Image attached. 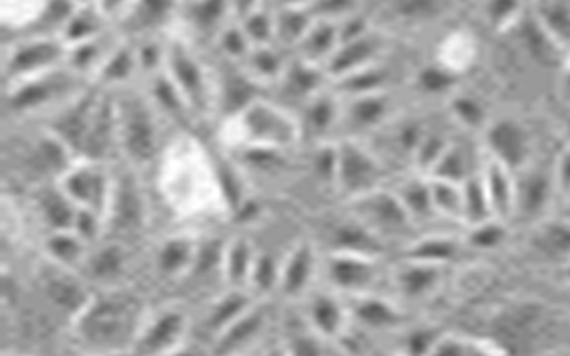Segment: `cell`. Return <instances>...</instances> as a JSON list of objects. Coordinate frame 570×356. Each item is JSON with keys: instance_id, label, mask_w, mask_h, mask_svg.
Masks as SVG:
<instances>
[{"instance_id": "obj_1", "label": "cell", "mask_w": 570, "mask_h": 356, "mask_svg": "<svg viewBox=\"0 0 570 356\" xmlns=\"http://www.w3.org/2000/svg\"><path fill=\"white\" fill-rule=\"evenodd\" d=\"M145 320L147 316L138 298L107 293L89 299L73 323L82 343L98 352H120L127 344H136Z\"/></svg>"}, {"instance_id": "obj_2", "label": "cell", "mask_w": 570, "mask_h": 356, "mask_svg": "<svg viewBox=\"0 0 570 356\" xmlns=\"http://www.w3.org/2000/svg\"><path fill=\"white\" fill-rule=\"evenodd\" d=\"M240 148L257 147L269 150H289L303 139L302 123L287 107L258 98L236 118Z\"/></svg>"}, {"instance_id": "obj_3", "label": "cell", "mask_w": 570, "mask_h": 356, "mask_svg": "<svg viewBox=\"0 0 570 356\" xmlns=\"http://www.w3.org/2000/svg\"><path fill=\"white\" fill-rule=\"evenodd\" d=\"M347 212L370 228L385 245H400L401 249L421 234L400 196L392 187L383 186L347 200Z\"/></svg>"}, {"instance_id": "obj_4", "label": "cell", "mask_w": 570, "mask_h": 356, "mask_svg": "<svg viewBox=\"0 0 570 356\" xmlns=\"http://www.w3.org/2000/svg\"><path fill=\"white\" fill-rule=\"evenodd\" d=\"M165 71L183 93L191 115L207 116L216 109L218 85H214L198 53L183 38L166 43Z\"/></svg>"}, {"instance_id": "obj_5", "label": "cell", "mask_w": 570, "mask_h": 356, "mask_svg": "<svg viewBox=\"0 0 570 356\" xmlns=\"http://www.w3.org/2000/svg\"><path fill=\"white\" fill-rule=\"evenodd\" d=\"M116 132L118 145L134 165H147L156 157L159 130L147 98L127 91L116 100Z\"/></svg>"}, {"instance_id": "obj_6", "label": "cell", "mask_w": 570, "mask_h": 356, "mask_svg": "<svg viewBox=\"0 0 570 356\" xmlns=\"http://www.w3.org/2000/svg\"><path fill=\"white\" fill-rule=\"evenodd\" d=\"M387 169L371 148L355 138L337 141V178L335 189L347 200L385 186Z\"/></svg>"}, {"instance_id": "obj_7", "label": "cell", "mask_w": 570, "mask_h": 356, "mask_svg": "<svg viewBox=\"0 0 570 356\" xmlns=\"http://www.w3.org/2000/svg\"><path fill=\"white\" fill-rule=\"evenodd\" d=\"M330 289L344 298L379 293L383 278L382 257L358 254H328L323 263Z\"/></svg>"}, {"instance_id": "obj_8", "label": "cell", "mask_w": 570, "mask_h": 356, "mask_svg": "<svg viewBox=\"0 0 570 356\" xmlns=\"http://www.w3.org/2000/svg\"><path fill=\"white\" fill-rule=\"evenodd\" d=\"M67 59L68 44L61 38L26 36L9 47L4 59L6 77L18 82L62 67L67 65Z\"/></svg>"}, {"instance_id": "obj_9", "label": "cell", "mask_w": 570, "mask_h": 356, "mask_svg": "<svg viewBox=\"0 0 570 356\" xmlns=\"http://www.w3.org/2000/svg\"><path fill=\"white\" fill-rule=\"evenodd\" d=\"M79 73L71 70L68 65L45 71L40 76L27 77V79L13 82V89L9 93V106L17 112L40 111L45 107L53 106L61 100H70L71 86L76 85Z\"/></svg>"}, {"instance_id": "obj_10", "label": "cell", "mask_w": 570, "mask_h": 356, "mask_svg": "<svg viewBox=\"0 0 570 356\" xmlns=\"http://www.w3.org/2000/svg\"><path fill=\"white\" fill-rule=\"evenodd\" d=\"M61 187L77 207L94 210L106 219L115 178L107 174L98 160H85L71 166L61 177Z\"/></svg>"}, {"instance_id": "obj_11", "label": "cell", "mask_w": 570, "mask_h": 356, "mask_svg": "<svg viewBox=\"0 0 570 356\" xmlns=\"http://www.w3.org/2000/svg\"><path fill=\"white\" fill-rule=\"evenodd\" d=\"M480 141L487 156L503 162L512 171H519L533 160L530 130L513 118L490 120L487 129L481 132Z\"/></svg>"}, {"instance_id": "obj_12", "label": "cell", "mask_w": 570, "mask_h": 356, "mask_svg": "<svg viewBox=\"0 0 570 356\" xmlns=\"http://www.w3.org/2000/svg\"><path fill=\"white\" fill-rule=\"evenodd\" d=\"M515 216L513 218H524L534 222L546 219L554 192L558 191L554 168H543L531 160L530 165L515 171Z\"/></svg>"}, {"instance_id": "obj_13", "label": "cell", "mask_w": 570, "mask_h": 356, "mask_svg": "<svg viewBox=\"0 0 570 356\" xmlns=\"http://www.w3.org/2000/svg\"><path fill=\"white\" fill-rule=\"evenodd\" d=\"M448 269L450 267L403 257L396 267H392L389 280L397 299L406 303H424L441 293Z\"/></svg>"}, {"instance_id": "obj_14", "label": "cell", "mask_w": 570, "mask_h": 356, "mask_svg": "<svg viewBox=\"0 0 570 356\" xmlns=\"http://www.w3.org/2000/svg\"><path fill=\"white\" fill-rule=\"evenodd\" d=\"M323 269L316 245L311 240H299L282 258L278 293L291 301L307 298L314 290L317 275Z\"/></svg>"}, {"instance_id": "obj_15", "label": "cell", "mask_w": 570, "mask_h": 356, "mask_svg": "<svg viewBox=\"0 0 570 356\" xmlns=\"http://www.w3.org/2000/svg\"><path fill=\"white\" fill-rule=\"evenodd\" d=\"M305 320L320 337L334 346L352 326L346 298L334 289H314L308 294L305 298Z\"/></svg>"}, {"instance_id": "obj_16", "label": "cell", "mask_w": 570, "mask_h": 356, "mask_svg": "<svg viewBox=\"0 0 570 356\" xmlns=\"http://www.w3.org/2000/svg\"><path fill=\"white\" fill-rule=\"evenodd\" d=\"M352 325L362 332H396L405 326V312L391 296L380 293L346 298Z\"/></svg>"}, {"instance_id": "obj_17", "label": "cell", "mask_w": 570, "mask_h": 356, "mask_svg": "<svg viewBox=\"0 0 570 356\" xmlns=\"http://www.w3.org/2000/svg\"><path fill=\"white\" fill-rule=\"evenodd\" d=\"M186 335V314L177 308H166L156 317L145 320L132 352L147 353V355L174 353L177 352V346L184 343Z\"/></svg>"}, {"instance_id": "obj_18", "label": "cell", "mask_w": 570, "mask_h": 356, "mask_svg": "<svg viewBox=\"0 0 570 356\" xmlns=\"http://www.w3.org/2000/svg\"><path fill=\"white\" fill-rule=\"evenodd\" d=\"M471 136L474 134L462 132V136L456 134L428 177L444 178L451 182L463 184L480 174L483 160H485V150H483L481 141L472 142L469 139Z\"/></svg>"}, {"instance_id": "obj_19", "label": "cell", "mask_w": 570, "mask_h": 356, "mask_svg": "<svg viewBox=\"0 0 570 356\" xmlns=\"http://www.w3.org/2000/svg\"><path fill=\"white\" fill-rule=\"evenodd\" d=\"M43 290L47 298L53 303V307L65 312L76 319L80 312L85 310L89 299L94 298L85 284L71 275L70 267L50 260L47 271L41 273Z\"/></svg>"}, {"instance_id": "obj_20", "label": "cell", "mask_w": 570, "mask_h": 356, "mask_svg": "<svg viewBox=\"0 0 570 356\" xmlns=\"http://www.w3.org/2000/svg\"><path fill=\"white\" fill-rule=\"evenodd\" d=\"M382 52V38L376 32L367 31L338 44V49L326 65V71L332 80L343 79L380 62Z\"/></svg>"}, {"instance_id": "obj_21", "label": "cell", "mask_w": 570, "mask_h": 356, "mask_svg": "<svg viewBox=\"0 0 570 356\" xmlns=\"http://www.w3.org/2000/svg\"><path fill=\"white\" fill-rule=\"evenodd\" d=\"M303 138L314 139V142L330 141V136L343 123V97L337 91L323 89L302 107Z\"/></svg>"}, {"instance_id": "obj_22", "label": "cell", "mask_w": 570, "mask_h": 356, "mask_svg": "<svg viewBox=\"0 0 570 356\" xmlns=\"http://www.w3.org/2000/svg\"><path fill=\"white\" fill-rule=\"evenodd\" d=\"M403 257L415 258L436 266L451 267L459 263L463 251H468L460 231H421L401 249Z\"/></svg>"}, {"instance_id": "obj_23", "label": "cell", "mask_w": 570, "mask_h": 356, "mask_svg": "<svg viewBox=\"0 0 570 356\" xmlns=\"http://www.w3.org/2000/svg\"><path fill=\"white\" fill-rule=\"evenodd\" d=\"M481 180L489 196L490 207L494 218L503 221H512L515 216L517 180L515 171L504 166L503 162L487 156L481 166Z\"/></svg>"}, {"instance_id": "obj_24", "label": "cell", "mask_w": 570, "mask_h": 356, "mask_svg": "<svg viewBox=\"0 0 570 356\" xmlns=\"http://www.w3.org/2000/svg\"><path fill=\"white\" fill-rule=\"evenodd\" d=\"M178 0H134L120 26L134 38H156L178 11Z\"/></svg>"}, {"instance_id": "obj_25", "label": "cell", "mask_w": 570, "mask_h": 356, "mask_svg": "<svg viewBox=\"0 0 570 356\" xmlns=\"http://www.w3.org/2000/svg\"><path fill=\"white\" fill-rule=\"evenodd\" d=\"M263 85L255 79L243 65L237 70H228L218 82L216 107L222 109L227 118H236L246 107L257 102Z\"/></svg>"}, {"instance_id": "obj_26", "label": "cell", "mask_w": 570, "mask_h": 356, "mask_svg": "<svg viewBox=\"0 0 570 356\" xmlns=\"http://www.w3.org/2000/svg\"><path fill=\"white\" fill-rule=\"evenodd\" d=\"M387 245L374 236L352 214L343 221L335 222L328 231V254H358L383 257Z\"/></svg>"}, {"instance_id": "obj_27", "label": "cell", "mask_w": 570, "mask_h": 356, "mask_svg": "<svg viewBox=\"0 0 570 356\" xmlns=\"http://www.w3.org/2000/svg\"><path fill=\"white\" fill-rule=\"evenodd\" d=\"M326 79H330V76L325 67L296 56V59H291L287 70L276 86H281L285 97L303 107L312 97L326 89Z\"/></svg>"}, {"instance_id": "obj_28", "label": "cell", "mask_w": 570, "mask_h": 356, "mask_svg": "<svg viewBox=\"0 0 570 356\" xmlns=\"http://www.w3.org/2000/svg\"><path fill=\"white\" fill-rule=\"evenodd\" d=\"M106 219H109L112 227L120 231L139 230L145 221V200L134 178L125 177L115 180Z\"/></svg>"}, {"instance_id": "obj_29", "label": "cell", "mask_w": 570, "mask_h": 356, "mask_svg": "<svg viewBox=\"0 0 570 356\" xmlns=\"http://www.w3.org/2000/svg\"><path fill=\"white\" fill-rule=\"evenodd\" d=\"M344 100L347 102H343V123L346 121L353 129H382L392 120V102L387 91L346 97Z\"/></svg>"}, {"instance_id": "obj_30", "label": "cell", "mask_w": 570, "mask_h": 356, "mask_svg": "<svg viewBox=\"0 0 570 356\" xmlns=\"http://www.w3.org/2000/svg\"><path fill=\"white\" fill-rule=\"evenodd\" d=\"M478 53H480V44L476 36L465 29H454L439 41L435 62L451 71L453 76L460 77L476 65Z\"/></svg>"}, {"instance_id": "obj_31", "label": "cell", "mask_w": 570, "mask_h": 356, "mask_svg": "<svg viewBox=\"0 0 570 356\" xmlns=\"http://www.w3.org/2000/svg\"><path fill=\"white\" fill-rule=\"evenodd\" d=\"M392 189L400 196V200L405 205L417 228H423V225L441 221V219L436 218L435 209H433L428 175L412 171V174L401 177L400 182L392 187Z\"/></svg>"}, {"instance_id": "obj_32", "label": "cell", "mask_w": 570, "mask_h": 356, "mask_svg": "<svg viewBox=\"0 0 570 356\" xmlns=\"http://www.w3.org/2000/svg\"><path fill=\"white\" fill-rule=\"evenodd\" d=\"M267 326V312L255 303L239 319L218 335L216 353H234L258 343Z\"/></svg>"}, {"instance_id": "obj_33", "label": "cell", "mask_w": 570, "mask_h": 356, "mask_svg": "<svg viewBox=\"0 0 570 356\" xmlns=\"http://www.w3.org/2000/svg\"><path fill=\"white\" fill-rule=\"evenodd\" d=\"M338 44H341L338 22L316 17L307 34L303 36V40L296 47V52L298 58L326 68Z\"/></svg>"}, {"instance_id": "obj_34", "label": "cell", "mask_w": 570, "mask_h": 356, "mask_svg": "<svg viewBox=\"0 0 570 356\" xmlns=\"http://www.w3.org/2000/svg\"><path fill=\"white\" fill-rule=\"evenodd\" d=\"M537 26L563 52H570V0H533Z\"/></svg>"}, {"instance_id": "obj_35", "label": "cell", "mask_w": 570, "mask_h": 356, "mask_svg": "<svg viewBox=\"0 0 570 356\" xmlns=\"http://www.w3.org/2000/svg\"><path fill=\"white\" fill-rule=\"evenodd\" d=\"M186 20L196 34L218 40L223 29L234 20L230 0H189Z\"/></svg>"}, {"instance_id": "obj_36", "label": "cell", "mask_w": 570, "mask_h": 356, "mask_svg": "<svg viewBox=\"0 0 570 356\" xmlns=\"http://www.w3.org/2000/svg\"><path fill=\"white\" fill-rule=\"evenodd\" d=\"M284 47L276 43L258 44L254 47L248 58L240 62L246 70L261 82V85H278L284 76L291 59L285 58L282 52Z\"/></svg>"}, {"instance_id": "obj_37", "label": "cell", "mask_w": 570, "mask_h": 356, "mask_svg": "<svg viewBox=\"0 0 570 356\" xmlns=\"http://www.w3.org/2000/svg\"><path fill=\"white\" fill-rule=\"evenodd\" d=\"M255 294L243 287H230V290L223 294L222 298L213 303V308L207 317V326L218 337L223 329H227L234 320L239 319L245 312L254 307Z\"/></svg>"}, {"instance_id": "obj_38", "label": "cell", "mask_w": 570, "mask_h": 356, "mask_svg": "<svg viewBox=\"0 0 570 356\" xmlns=\"http://www.w3.org/2000/svg\"><path fill=\"white\" fill-rule=\"evenodd\" d=\"M255 257H257V249L252 245V240L246 237L228 240L227 248H225V260H223V276L230 287L248 289Z\"/></svg>"}, {"instance_id": "obj_39", "label": "cell", "mask_w": 570, "mask_h": 356, "mask_svg": "<svg viewBox=\"0 0 570 356\" xmlns=\"http://www.w3.org/2000/svg\"><path fill=\"white\" fill-rule=\"evenodd\" d=\"M448 112H450L451 123L460 130V132L474 134L481 136L490 123L489 112L485 106L476 97L471 95L456 93L454 91L448 98Z\"/></svg>"}, {"instance_id": "obj_40", "label": "cell", "mask_w": 570, "mask_h": 356, "mask_svg": "<svg viewBox=\"0 0 570 356\" xmlns=\"http://www.w3.org/2000/svg\"><path fill=\"white\" fill-rule=\"evenodd\" d=\"M430 178L433 209L442 222L463 228V187L462 184L451 182L444 178Z\"/></svg>"}, {"instance_id": "obj_41", "label": "cell", "mask_w": 570, "mask_h": 356, "mask_svg": "<svg viewBox=\"0 0 570 356\" xmlns=\"http://www.w3.org/2000/svg\"><path fill=\"white\" fill-rule=\"evenodd\" d=\"M314 20L316 14L312 13L311 8L282 6L281 11L275 13V43L284 49L285 47L296 49Z\"/></svg>"}, {"instance_id": "obj_42", "label": "cell", "mask_w": 570, "mask_h": 356, "mask_svg": "<svg viewBox=\"0 0 570 356\" xmlns=\"http://www.w3.org/2000/svg\"><path fill=\"white\" fill-rule=\"evenodd\" d=\"M196 249L189 237L175 236L169 237L163 243L159 251H157V267L163 275L178 278L186 273H191L193 263H195Z\"/></svg>"}, {"instance_id": "obj_43", "label": "cell", "mask_w": 570, "mask_h": 356, "mask_svg": "<svg viewBox=\"0 0 570 356\" xmlns=\"http://www.w3.org/2000/svg\"><path fill=\"white\" fill-rule=\"evenodd\" d=\"M38 209L49 225L50 231L73 230L79 207L62 191L61 186L58 189H41Z\"/></svg>"}, {"instance_id": "obj_44", "label": "cell", "mask_w": 570, "mask_h": 356, "mask_svg": "<svg viewBox=\"0 0 570 356\" xmlns=\"http://www.w3.org/2000/svg\"><path fill=\"white\" fill-rule=\"evenodd\" d=\"M136 70H139L138 53L136 47L129 41H120L115 52L107 58L102 68L98 70L97 80L104 86H121L132 79Z\"/></svg>"}, {"instance_id": "obj_45", "label": "cell", "mask_w": 570, "mask_h": 356, "mask_svg": "<svg viewBox=\"0 0 570 356\" xmlns=\"http://www.w3.org/2000/svg\"><path fill=\"white\" fill-rule=\"evenodd\" d=\"M49 260L61 266L76 267L85 264L88 257V243L73 230L50 231L47 237Z\"/></svg>"}, {"instance_id": "obj_46", "label": "cell", "mask_w": 570, "mask_h": 356, "mask_svg": "<svg viewBox=\"0 0 570 356\" xmlns=\"http://www.w3.org/2000/svg\"><path fill=\"white\" fill-rule=\"evenodd\" d=\"M508 225L510 222L503 219L492 218L463 228L462 239L465 248L468 251H478V254L501 248L508 239V228H510Z\"/></svg>"}, {"instance_id": "obj_47", "label": "cell", "mask_w": 570, "mask_h": 356, "mask_svg": "<svg viewBox=\"0 0 570 356\" xmlns=\"http://www.w3.org/2000/svg\"><path fill=\"white\" fill-rule=\"evenodd\" d=\"M107 20L104 14L95 8V4L79 6L76 13L70 18V22L65 27L61 40L71 47V44L82 43L91 40L107 31Z\"/></svg>"}, {"instance_id": "obj_48", "label": "cell", "mask_w": 570, "mask_h": 356, "mask_svg": "<svg viewBox=\"0 0 570 356\" xmlns=\"http://www.w3.org/2000/svg\"><path fill=\"white\" fill-rule=\"evenodd\" d=\"M86 263L95 280L111 281L124 275L127 254L124 246L111 243V245L100 246L95 254L88 255Z\"/></svg>"}, {"instance_id": "obj_49", "label": "cell", "mask_w": 570, "mask_h": 356, "mask_svg": "<svg viewBox=\"0 0 570 356\" xmlns=\"http://www.w3.org/2000/svg\"><path fill=\"white\" fill-rule=\"evenodd\" d=\"M462 187L463 228L494 218V212H492V207H490L489 196H487L485 186H483L480 174L465 180Z\"/></svg>"}, {"instance_id": "obj_50", "label": "cell", "mask_w": 570, "mask_h": 356, "mask_svg": "<svg viewBox=\"0 0 570 356\" xmlns=\"http://www.w3.org/2000/svg\"><path fill=\"white\" fill-rule=\"evenodd\" d=\"M495 340L472 337L456 332H442L436 338L433 352L436 355H478V353H501V347H495Z\"/></svg>"}, {"instance_id": "obj_51", "label": "cell", "mask_w": 570, "mask_h": 356, "mask_svg": "<svg viewBox=\"0 0 570 356\" xmlns=\"http://www.w3.org/2000/svg\"><path fill=\"white\" fill-rule=\"evenodd\" d=\"M281 269L282 258L278 260L275 255L257 251L254 269L249 275L248 289L255 296H267V294L275 293L281 284Z\"/></svg>"}, {"instance_id": "obj_52", "label": "cell", "mask_w": 570, "mask_h": 356, "mask_svg": "<svg viewBox=\"0 0 570 356\" xmlns=\"http://www.w3.org/2000/svg\"><path fill=\"white\" fill-rule=\"evenodd\" d=\"M151 97L160 109H165L175 118H186L187 112H191L186 100H184L183 93L178 91L174 80L169 79L165 68L151 76Z\"/></svg>"}, {"instance_id": "obj_53", "label": "cell", "mask_w": 570, "mask_h": 356, "mask_svg": "<svg viewBox=\"0 0 570 356\" xmlns=\"http://www.w3.org/2000/svg\"><path fill=\"white\" fill-rule=\"evenodd\" d=\"M459 77L442 68L439 62H432L419 70L415 77V86L421 93L428 97H448L454 93V85Z\"/></svg>"}, {"instance_id": "obj_54", "label": "cell", "mask_w": 570, "mask_h": 356, "mask_svg": "<svg viewBox=\"0 0 570 356\" xmlns=\"http://www.w3.org/2000/svg\"><path fill=\"white\" fill-rule=\"evenodd\" d=\"M218 184L222 191L223 200L230 207L232 212H237L240 205L248 200L246 196L245 180L239 175V169L232 165L218 166Z\"/></svg>"}, {"instance_id": "obj_55", "label": "cell", "mask_w": 570, "mask_h": 356, "mask_svg": "<svg viewBox=\"0 0 570 356\" xmlns=\"http://www.w3.org/2000/svg\"><path fill=\"white\" fill-rule=\"evenodd\" d=\"M239 23L254 47L275 43V13H269L263 6Z\"/></svg>"}, {"instance_id": "obj_56", "label": "cell", "mask_w": 570, "mask_h": 356, "mask_svg": "<svg viewBox=\"0 0 570 356\" xmlns=\"http://www.w3.org/2000/svg\"><path fill=\"white\" fill-rule=\"evenodd\" d=\"M218 44L225 58L230 59L232 62H243L248 58V53L254 49V44L248 40V36L243 31L239 22H230L222 34L218 36Z\"/></svg>"}, {"instance_id": "obj_57", "label": "cell", "mask_w": 570, "mask_h": 356, "mask_svg": "<svg viewBox=\"0 0 570 356\" xmlns=\"http://www.w3.org/2000/svg\"><path fill=\"white\" fill-rule=\"evenodd\" d=\"M524 0H487L485 17L490 26L501 31L521 22Z\"/></svg>"}, {"instance_id": "obj_58", "label": "cell", "mask_w": 570, "mask_h": 356, "mask_svg": "<svg viewBox=\"0 0 570 356\" xmlns=\"http://www.w3.org/2000/svg\"><path fill=\"white\" fill-rule=\"evenodd\" d=\"M225 248H227V243L219 239L205 240V243L198 245L191 273H195V275H207V273L214 271V269H222L223 271Z\"/></svg>"}, {"instance_id": "obj_59", "label": "cell", "mask_w": 570, "mask_h": 356, "mask_svg": "<svg viewBox=\"0 0 570 356\" xmlns=\"http://www.w3.org/2000/svg\"><path fill=\"white\" fill-rule=\"evenodd\" d=\"M102 221L104 218L100 214L94 212L89 209L77 210L76 222H73V231L79 234L82 239L91 245L102 234Z\"/></svg>"}, {"instance_id": "obj_60", "label": "cell", "mask_w": 570, "mask_h": 356, "mask_svg": "<svg viewBox=\"0 0 570 356\" xmlns=\"http://www.w3.org/2000/svg\"><path fill=\"white\" fill-rule=\"evenodd\" d=\"M442 332H436L432 328H415L406 332L405 335V352L421 355V353H432L435 346L436 338Z\"/></svg>"}, {"instance_id": "obj_61", "label": "cell", "mask_w": 570, "mask_h": 356, "mask_svg": "<svg viewBox=\"0 0 570 356\" xmlns=\"http://www.w3.org/2000/svg\"><path fill=\"white\" fill-rule=\"evenodd\" d=\"M439 11V0H397V11L401 17L430 18Z\"/></svg>"}, {"instance_id": "obj_62", "label": "cell", "mask_w": 570, "mask_h": 356, "mask_svg": "<svg viewBox=\"0 0 570 356\" xmlns=\"http://www.w3.org/2000/svg\"><path fill=\"white\" fill-rule=\"evenodd\" d=\"M94 4L104 14L107 22L120 23L125 14L129 13L134 0H94Z\"/></svg>"}, {"instance_id": "obj_63", "label": "cell", "mask_w": 570, "mask_h": 356, "mask_svg": "<svg viewBox=\"0 0 570 356\" xmlns=\"http://www.w3.org/2000/svg\"><path fill=\"white\" fill-rule=\"evenodd\" d=\"M554 177H557L558 191L570 195V148L558 157L554 165Z\"/></svg>"}, {"instance_id": "obj_64", "label": "cell", "mask_w": 570, "mask_h": 356, "mask_svg": "<svg viewBox=\"0 0 570 356\" xmlns=\"http://www.w3.org/2000/svg\"><path fill=\"white\" fill-rule=\"evenodd\" d=\"M563 275H566V280L570 284V260L563 264Z\"/></svg>"}]
</instances>
